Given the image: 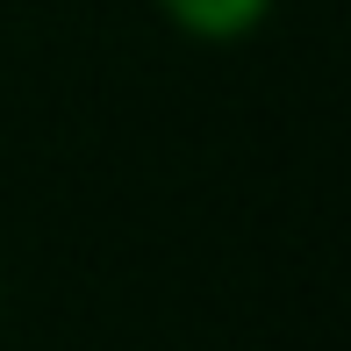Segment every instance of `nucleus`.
<instances>
[{
    "label": "nucleus",
    "instance_id": "nucleus-1",
    "mask_svg": "<svg viewBox=\"0 0 351 351\" xmlns=\"http://www.w3.org/2000/svg\"><path fill=\"white\" fill-rule=\"evenodd\" d=\"M158 8H165L172 29H186L201 43H237L273 14V0H158Z\"/></svg>",
    "mask_w": 351,
    "mask_h": 351
}]
</instances>
